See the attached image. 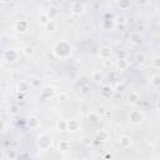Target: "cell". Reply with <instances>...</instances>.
Returning a JSON list of instances; mask_svg holds the SVG:
<instances>
[{"instance_id":"ba28073f","label":"cell","mask_w":160,"mask_h":160,"mask_svg":"<svg viewBox=\"0 0 160 160\" xmlns=\"http://www.w3.org/2000/svg\"><path fill=\"white\" fill-rule=\"evenodd\" d=\"M14 29L18 32H20V34H24V32H26L29 30V21L28 20H24V19L18 20L15 22V25H14Z\"/></svg>"},{"instance_id":"d4e9b609","label":"cell","mask_w":160,"mask_h":160,"mask_svg":"<svg viewBox=\"0 0 160 160\" xmlns=\"http://www.w3.org/2000/svg\"><path fill=\"white\" fill-rule=\"evenodd\" d=\"M45 30L46 31H49V32H51V31H55L56 29H58V24H56V21L55 20H50L45 26Z\"/></svg>"},{"instance_id":"74e56055","label":"cell","mask_w":160,"mask_h":160,"mask_svg":"<svg viewBox=\"0 0 160 160\" xmlns=\"http://www.w3.org/2000/svg\"><path fill=\"white\" fill-rule=\"evenodd\" d=\"M146 4H149V2L148 1H141V2L139 1V5H146Z\"/></svg>"},{"instance_id":"f35d334b","label":"cell","mask_w":160,"mask_h":160,"mask_svg":"<svg viewBox=\"0 0 160 160\" xmlns=\"http://www.w3.org/2000/svg\"><path fill=\"white\" fill-rule=\"evenodd\" d=\"M32 84H34L35 86H38V85H39V81H36V80H35V81H32Z\"/></svg>"},{"instance_id":"d590c367","label":"cell","mask_w":160,"mask_h":160,"mask_svg":"<svg viewBox=\"0 0 160 160\" xmlns=\"http://www.w3.org/2000/svg\"><path fill=\"white\" fill-rule=\"evenodd\" d=\"M156 109H158V110L160 111V98H159V99L156 100Z\"/></svg>"},{"instance_id":"7402d4cb","label":"cell","mask_w":160,"mask_h":160,"mask_svg":"<svg viewBox=\"0 0 160 160\" xmlns=\"http://www.w3.org/2000/svg\"><path fill=\"white\" fill-rule=\"evenodd\" d=\"M21 52L25 55V56H32L34 52H35V48L32 45H25L21 48Z\"/></svg>"},{"instance_id":"8fae6325","label":"cell","mask_w":160,"mask_h":160,"mask_svg":"<svg viewBox=\"0 0 160 160\" xmlns=\"http://www.w3.org/2000/svg\"><path fill=\"white\" fill-rule=\"evenodd\" d=\"M109 138H110V134H109V131L105 130V129H100V130H98V132H96V135H95V139H96L98 141H100V142H105V141H108Z\"/></svg>"},{"instance_id":"44dd1931","label":"cell","mask_w":160,"mask_h":160,"mask_svg":"<svg viewBox=\"0 0 160 160\" xmlns=\"http://www.w3.org/2000/svg\"><path fill=\"white\" fill-rule=\"evenodd\" d=\"M58 150L61 152H66L70 150V141L69 140H60L58 142Z\"/></svg>"},{"instance_id":"f546056e","label":"cell","mask_w":160,"mask_h":160,"mask_svg":"<svg viewBox=\"0 0 160 160\" xmlns=\"http://www.w3.org/2000/svg\"><path fill=\"white\" fill-rule=\"evenodd\" d=\"M116 22H118V25H119V28H120V26H125V25L128 24V18H126L125 15H121V16H118V18H116Z\"/></svg>"},{"instance_id":"7c38bea8","label":"cell","mask_w":160,"mask_h":160,"mask_svg":"<svg viewBox=\"0 0 160 160\" xmlns=\"http://www.w3.org/2000/svg\"><path fill=\"white\" fill-rule=\"evenodd\" d=\"M80 130V122H79V120H76V119H70V120H68V131H70V132H76V131H79Z\"/></svg>"},{"instance_id":"1f68e13d","label":"cell","mask_w":160,"mask_h":160,"mask_svg":"<svg viewBox=\"0 0 160 160\" xmlns=\"http://www.w3.org/2000/svg\"><path fill=\"white\" fill-rule=\"evenodd\" d=\"M151 64H152V68H155V69L160 70V55L154 56V58H152V60H151Z\"/></svg>"},{"instance_id":"6da1fadb","label":"cell","mask_w":160,"mask_h":160,"mask_svg":"<svg viewBox=\"0 0 160 160\" xmlns=\"http://www.w3.org/2000/svg\"><path fill=\"white\" fill-rule=\"evenodd\" d=\"M72 54V45L66 40H60L52 46V55L56 59H68Z\"/></svg>"},{"instance_id":"9a60e30c","label":"cell","mask_w":160,"mask_h":160,"mask_svg":"<svg viewBox=\"0 0 160 160\" xmlns=\"http://www.w3.org/2000/svg\"><path fill=\"white\" fill-rule=\"evenodd\" d=\"M16 90L20 94H25V92H28L30 90V84L28 81H25V80H20L18 82V85H16Z\"/></svg>"},{"instance_id":"484cf974","label":"cell","mask_w":160,"mask_h":160,"mask_svg":"<svg viewBox=\"0 0 160 160\" xmlns=\"http://www.w3.org/2000/svg\"><path fill=\"white\" fill-rule=\"evenodd\" d=\"M95 112L100 116V118H104V116H106L108 114H109V111H108V109L105 108V106H102V105H100V106H98L96 108V110H95Z\"/></svg>"},{"instance_id":"9c48e42d","label":"cell","mask_w":160,"mask_h":160,"mask_svg":"<svg viewBox=\"0 0 160 160\" xmlns=\"http://www.w3.org/2000/svg\"><path fill=\"white\" fill-rule=\"evenodd\" d=\"M132 138L130 136V135H126V134H124V135H120L119 136V145L121 146V148H124V149H128V148H130L131 145H132Z\"/></svg>"},{"instance_id":"5bb4252c","label":"cell","mask_w":160,"mask_h":160,"mask_svg":"<svg viewBox=\"0 0 160 160\" xmlns=\"http://www.w3.org/2000/svg\"><path fill=\"white\" fill-rule=\"evenodd\" d=\"M115 65H116L118 70L124 71V70H126L130 66V61L128 60V58H125V59H118L116 62H115Z\"/></svg>"},{"instance_id":"7a4b0ae2","label":"cell","mask_w":160,"mask_h":160,"mask_svg":"<svg viewBox=\"0 0 160 160\" xmlns=\"http://www.w3.org/2000/svg\"><path fill=\"white\" fill-rule=\"evenodd\" d=\"M36 146L41 151H46L52 146V136L48 132H41L36 138Z\"/></svg>"},{"instance_id":"836d02e7","label":"cell","mask_w":160,"mask_h":160,"mask_svg":"<svg viewBox=\"0 0 160 160\" xmlns=\"http://www.w3.org/2000/svg\"><path fill=\"white\" fill-rule=\"evenodd\" d=\"M16 111H18L16 110V106L15 105H11L10 106V114H16Z\"/></svg>"},{"instance_id":"2e32d148","label":"cell","mask_w":160,"mask_h":160,"mask_svg":"<svg viewBox=\"0 0 160 160\" xmlns=\"http://www.w3.org/2000/svg\"><path fill=\"white\" fill-rule=\"evenodd\" d=\"M26 124H28V126H29L30 129H38L39 125H40V120H39L38 116H35V115H30V116L28 118Z\"/></svg>"},{"instance_id":"e0dca14e","label":"cell","mask_w":160,"mask_h":160,"mask_svg":"<svg viewBox=\"0 0 160 160\" xmlns=\"http://www.w3.org/2000/svg\"><path fill=\"white\" fill-rule=\"evenodd\" d=\"M140 101V95H139V92L138 91H130L129 94H128V102L129 104H131V105H135V104H138Z\"/></svg>"},{"instance_id":"3957f363","label":"cell","mask_w":160,"mask_h":160,"mask_svg":"<svg viewBox=\"0 0 160 160\" xmlns=\"http://www.w3.org/2000/svg\"><path fill=\"white\" fill-rule=\"evenodd\" d=\"M144 118H145V116H144V112H142L141 110H138V109L131 110V111L129 112V116H128L130 124H132V125H139V124H141V122L144 121Z\"/></svg>"},{"instance_id":"4316f807","label":"cell","mask_w":160,"mask_h":160,"mask_svg":"<svg viewBox=\"0 0 160 160\" xmlns=\"http://www.w3.org/2000/svg\"><path fill=\"white\" fill-rule=\"evenodd\" d=\"M135 60H136L138 64L142 65V64H145V61H146V55H145L144 52H138L136 56H135Z\"/></svg>"},{"instance_id":"4dcf8cb0","label":"cell","mask_w":160,"mask_h":160,"mask_svg":"<svg viewBox=\"0 0 160 160\" xmlns=\"http://www.w3.org/2000/svg\"><path fill=\"white\" fill-rule=\"evenodd\" d=\"M48 14H49V16H50L51 20H55L58 18V15H59V11H58L56 8H50L49 11H48Z\"/></svg>"},{"instance_id":"4fadbf2b","label":"cell","mask_w":160,"mask_h":160,"mask_svg":"<svg viewBox=\"0 0 160 160\" xmlns=\"http://www.w3.org/2000/svg\"><path fill=\"white\" fill-rule=\"evenodd\" d=\"M129 41L132 42V44H135V45H138V44H140L142 41V35L139 31H132L129 35Z\"/></svg>"},{"instance_id":"ffe728a7","label":"cell","mask_w":160,"mask_h":160,"mask_svg":"<svg viewBox=\"0 0 160 160\" xmlns=\"http://www.w3.org/2000/svg\"><path fill=\"white\" fill-rule=\"evenodd\" d=\"M91 80H92L95 84H101L102 80H104V75H102V72L99 71V70L92 71V72H91Z\"/></svg>"},{"instance_id":"8992f818","label":"cell","mask_w":160,"mask_h":160,"mask_svg":"<svg viewBox=\"0 0 160 160\" xmlns=\"http://www.w3.org/2000/svg\"><path fill=\"white\" fill-rule=\"evenodd\" d=\"M98 56L101 59V60H109L111 56H112V49L110 48V46H108V45H102V46H100L99 48V50H98Z\"/></svg>"},{"instance_id":"30bf717a","label":"cell","mask_w":160,"mask_h":160,"mask_svg":"<svg viewBox=\"0 0 160 160\" xmlns=\"http://www.w3.org/2000/svg\"><path fill=\"white\" fill-rule=\"evenodd\" d=\"M55 95V88L54 86H44L42 90H41V98L42 99H51L52 96Z\"/></svg>"},{"instance_id":"52a82bcc","label":"cell","mask_w":160,"mask_h":160,"mask_svg":"<svg viewBox=\"0 0 160 160\" xmlns=\"http://www.w3.org/2000/svg\"><path fill=\"white\" fill-rule=\"evenodd\" d=\"M115 94V88L111 85H102L100 89V96L102 99H110Z\"/></svg>"},{"instance_id":"83f0119b","label":"cell","mask_w":160,"mask_h":160,"mask_svg":"<svg viewBox=\"0 0 160 160\" xmlns=\"http://www.w3.org/2000/svg\"><path fill=\"white\" fill-rule=\"evenodd\" d=\"M102 28H104L105 30H111V29L114 28V20H111V19L104 20V21H102Z\"/></svg>"},{"instance_id":"5b68a950","label":"cell","mask_w":160,"mask_h":160,"mask_svg":"<svg viewBox=\"0 0 160 160\" xmlns=\"http://www.w3.org/2000/svg\"><path fill=\"white\" fill-rule=\"evenodd\" d=\"M18 58H19V52L15 49H8V50H5L2 52V60L5 62H10L11 64V62L16 61Z\"/></svg>"},{"instance_id":"d6a6232c","label":"cell","mask_w":160,"mask_h":160,"mask_svg":"<svg viewBox=\"0 0 160 160\" xmlns=\"http://www.w3.org/2000/svg\"><path fill=\"white\" fill-rule=\"evenodd\" d=\"M114 88H115V91H124L126 85H125V82H118V85Z\"/></svg>"},{"instance_id":"d6986e66","label":"cell","mask_w":160,"mask_h":160,"mask_svg":"<svg viewBox=\"0 0 160 160\" xmlns=\"http://www.w3.org/2000/svg\"><path fill=\"white\" fill-rule=\"evenodd\" d=\"M50 20H51V19H50L48 11H41V12L38 15V21H39V24H41V25H44V26H45Z\"/></svg>"},{"instance_id":"f1b7e54d","label":"cell","mask_w":160,"mask_h":160,"mask_svg":"<svg viewBox=\"0 0 160 160\" xmlns=\"http://www.w3.org/2000/svg\"><path fill=\"white\" fill-rule=\"evenodd\" d=\"M118 6H119L121 10H126L128 8L131 6V2H130L129 0H120V1L118 2Z\"/></svg>"},{"instance_id":"cb8c5ba5","label":"cell","mask_w":160,"mask_h":160,"mask_svg":"<svg viewBox=\"0 0 160 160\" xmlns=\"http://www.w3.org/2000/svg\"><path fill=\"white\" fill-rule=\"evenodd\" d=\"M150 85L152 88H160V75L159 74H155L150 78Z\"/></svg>"},{"instance_id":"603a6c76","label":"cell","mask_w":160,"mask_h":160,"mask_svg":"<svg viewBox=\"0 0 160 160\" xmlns=\"http://www.w3.org/2000/svg\"><path fill=\"white\" fill-rule=\"evenodd\" d=\"M100 119H101V118H100L95 111H90V112L88 114V120H89V122H91V124H96Z\"/></svg>"},{"instance_id":"ac0fdd59","label":"cell","mask_w":160,"mask_h":160,"mask_svg":"<svg viewBox=\"0 0 160 160\" xmlns=\"http://www.w3.org/2000/svg\"><path fill=\"white\" fill-rule=\"evenodd\" d=\"M55 128L59 132H64L68 130V120H64V119H59L56 120V124H55Z\"/></svg>"},{"instance_id":"277c9868","label":"cell","mask_w":160,"mask_h":160,"mask_svg":"<svg viewBox=\"0 0 160 160\" xmlns=\"http://www.w3.org/2000/svg\"><path fill=\"white\" fill-rule=\"evenodd\" d=\"M70 11L72 15L75 16H81L85 11H86V6L84 2H80V1H72L70 4Z\"/></svg>"},{"instance_id":"ab89813d","label":"cell","mask_w":160,"mask_h":160,"mask_svg":"<svg viewBox=\"0 0 160 160\" xmlns=\"http://www.w3.org/2000/svg\"><path fill=\"white\" fill-rule=\"evenodd\" d=\"M159 158H160V156H159Z\"/></svg>"},{"instance_id":"e575fe53","label":"cell","mask_w":160,"mask_h":160,"mask_svg":"<svg viewBox=\"0 0 160 160\" xmlns=\"http://www.w3.org/2000/svg\"><path fill=\"white\" fill-rule=\"evenodd\" d=\"M9 158H10V159H14V158H15V151H12V150L9 151Z\"/></svg>"},{"instance_id":"8d00e7d4","label":"cell","mask_w":160,"mask_h":160,"mask_svg":"<svg viewBox=\"0 0 160 160\" xmlns=\"http://www.w3.org/2000/svg\"><path fill=\"white\" fill-rule=\"evenodd\" d=\"M105 158H106V159H109V160H110V159H111V158H112V154H111V152H108V154H106V155H105Z\"/></svg>"}]
</instances>
